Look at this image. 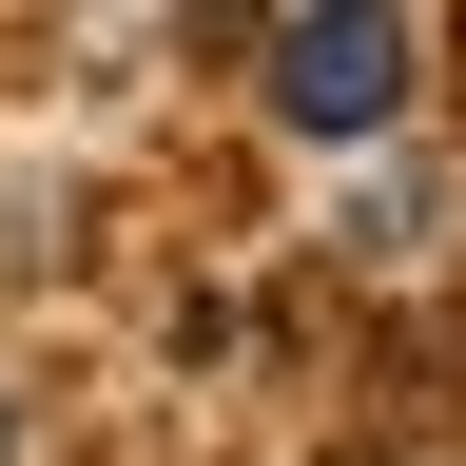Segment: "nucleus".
Wrapping results in <instances>:
<instances>
[{
	"label": "nucleus",
	"mask_w": 466,
	"mask_h": 466,
	"mask_svg": "<svg viewBox=\"0 0 466 466\" xmlns=\"http://www.w3.org/2000/svg\"><path fill=\"white\" fill-rule=\"evenodd\" d=\"M272 116H291V137H389V116H408V20H389V0H311L291 58H272Z\"/></svg>",
	"instance_id": "obj_1"
}]
</instances>
